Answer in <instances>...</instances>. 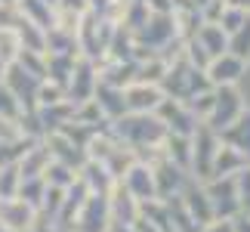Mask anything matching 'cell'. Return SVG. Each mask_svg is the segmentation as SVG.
<instances>
[{
	"mask_svg": "<svg viewBox=\"0 0 250 232\" xmlns=\"http://www.w3.org/2000/svg\"><path fill=\"white\" fill-rule=\"evenodd\" d=\"M164 99L167 96L161 90V84L133 81V84L124 87V102H127V112H133V115H155Z\"/></svg>",
	"mask_w": 250,
	"mask_h": 232,
	"instance_id": "cell-4",
	"label": "cell"
},
{
	"mask_svg": "<svg viewBox=\"0 0 250 232\" xmlns=\"http://www.w3.org/2000/svg\"><path fill=\"white\" fill-rule=\"evenodd\" d=\"M250 164V158L244 152H238L226 142H219V152H216V161H213V177H238L244 167ZM210 177V180H213Z\"/></svg>",
	"mask_w": 250,
	"mask_h": 232,
	"instance_id": "cell-11",
	"label": "cell"
},
{
	"mask_svg": "<svg viewBox=\"0 0 250 232\" xmlns=\"http://www.w3.org/2000/svg\"><path fill=\"white\" fill-rule=\"evenodd\" d=\"M195 41L207 50L210 59H216V56L229 53V34H226L216 22H204V25H201V28H198V34H195Z\"/></svg>",
	"mask_w": 250,
	"mask_h": 232,
	"instance_id": "cell-12",
	"label": "cell"
},
{
	"mask_svg": "<svg viewBox=\"0 0 250 232\" xmlns=\"http://www.w3.org/2000/svg\"><path fill=\"white\" fill-rule=\"evenodd\" d=\"M19 183H22L19 164H3V167H0V201L19 198Z\"/></svg>",
	"mask_w": 250,
	"mask_h": 232,
	"instance_id": "cell-14",
	"label": "cell"
},
{
	"mask_svg": "<svg viewBox=\"0 0 250 232\" xmlns=\"http://www.w3.org/2000/svg\"><path fill=\"white\" fill-rule=\"evenodd\" d=\"M59 6H65V9H74V13H83L86 0H59Z\"/></svg>",
	"mask_w": 250,
	"mask_h": 232,
	"instance_id": "cell-20",
	"label": "cell"
},
{
	"mask_svg": "<svg viewBox=\"0 0 250 232\" xmlns=\"http://www.w3.org/2000/svg\"><path fill=\"white\" fill-rule=\"evenodd\" d=\"M219 142H223L219 133H213L207 124H198V130L191 133V167H188V173L198 183H207L213 177V161H216Z\"/></svg>",
	"mask_w": 250,
	"mask_h": 232,
	"instance_id": "cell-1",
	"label": "cell"
},
{
	"mask_svg": "<svg viewBox=\"0 0 250 232\" xmlns=\"http://www.w3.org/2000/svg\"><path fill=\"white\" fill-rule=\"evenodd\" d=\"M201 232H235V220H210L201 226Z\"/></svg>",
	"mask_w": 250,
	"mask_h": 232,
	"instance_id": "cell-18",
	"label": "cell"
},
{
	"mask_svg": "<svg viewBox=\"0 0 250 232\" xmlns=\"http://www.w3.org/2000/svg\"><path fill=\"white\" fill-rule=\"evenodd\" d=\"M0 118H13V121L22 118V105H19L16 96L6 90V84H0Z\"/></svg>",
	"mask_w": 250,
	"mask_h": 232,
	"instance_id": "cell-16",
	"label": "cell"
},
{
	"mask_svg": "<svg viewBox=\"0 0 250 232\" xmlns=\"http://www.w3.org/2000/svg\"><path fill=\"white\" fill-rule=\"evenodd\" d=\"M155 115L161 118V124H164L170 133H176V137H191V133L198 130V124H201L195 115L188 112L186 102H182V99H170V96L158 105Z\"/></svg>",
	"mask_w": 250,
	"mask_h": 232,
	"instance_id": "cell-5",
	"label": "cell"
},
{
	"mask_svg": "<svg viewBox=\"0 0 250 232\" xmlns=\"http://www.w3.org/2000/svg\"><path fill=\"white\" fill-rule=\"evenodd\" d=\"M244 71H247L244 59H238V56H232V53H223V56H216V59H210L204 74H207V81L213 87H238L241 77H244Z\"/></svg>",
	"mask_w": 250,
	"mask_h": 232,
	"instance_id": "cell-8",
	"label": "cell"
},
{
	"mask_svg": "<svg viewBox=\"0 0 250 232\" xmlns=\"http://www.w3.org/2000/svg\"><path fill=\"white\" fill-rule=\"evenodd\" d=\"M37 223V210L22 198H3L0 201V226L13 232H31Z\"/></svg>",
	"mask_w": 250,
	"mask_h": 232,
	"instance_id": "cell-10",
	"label": "cell"
},
{
	"mask_svg": "<svg viewBox=\"0 0 250 232\" xmlns=\"http://www.w3.org/2000/svg\"><path fill=\"white\" fill-rule=\"evenodd\" d=\"M108 214H111V229H124V226H133L139 217V201L127 192L124 183H114L108 195Z\"/></svg>",
	"mask_w": 250,
	"mask_h": 232,
	"instance_id": "cell-7",
	"label": "cell"
},
{
	"mask_svg": "<svg viewBox=\"0 0 250 232\" xmlns=\"http://www.w3.org/2000/svg\"><path fill=\"white\" fill-rule=\"evenodd\" d=\"M244 112H247V105H244V96H241L238 87H216V102H213V109H210L204 124L213 133H223L226 127H232Z\"/></svg>",
	"mask_w": 250,
	"mask_h": 232,
	"instance_id": "cell-2",
	"label": "cell"
},
{
	"mask_svg": "<svg viewBox=\"0 0 250 232\" xmlns=\"http://www.w3.org/2000/svg\"><path fill=\"white\" fill-rule=\"evenodd\" d=\"M219 139H223L226 146H232V149H238V152H244L247 158H250V109L232 124V127H226L223 133H219Z\"/></svg>",
	"mask_w": 250,
	"mask_h": 232,
	"instance_id": "cell-13",
	"label": "cell"
},
{
	"mask_svg": "<svg viewBox=\"0 0 250 232\" xmlns=\"http://www.w3.org/2000/svg\"><path fill=\"white\" fill-rule=\"evenodd\" d=\"M235 232H250V214H238L235 217Z\"/></svg>",
	"mask_w": 250,
	"mask_h": 232,
	"instance_id": "cell-19",
	"label": "cell"
},
{
	"mask_svg": "<svg viewBox=\"0 0 250 232\" xmlns=\"http://www.w3.org/2000/svg\"><path fill=\"white\" fill-rule=\"evenodd\" d=\"M229 53L238 56V59L250 62V19L244 28H238L235 34H229Z\"/></svg>",
	"mask_w": 250,
	"mask_h": 232,
	"instance_id": "cell-15",
	"label": "cell"
},
{
	"mask_svg": "<svg viewBox=\"0 0 250 232\" xmlns=\"http://www.w3.org/2000/svg\"><path fill=\"white\" fill-rule=\"evenodd\" d=\"M226 6H235V9H244L250 16V0H226Z\"/></svg>",
	"mask_w": 250,
	"mask_h": 232,
	"instance_id": "cell-21",
	"label": "cell"
},
{
	"mask_svg": "<svg viewBox=\"0 0 250 232\" xmlns=\"http://www.w3.org/2000/svg\"><path fill=\"white\" fill-rule=\"evenodd\" d=\"M238 183V201H241V214H250V164L235 177Z\"/></svg>",
	"mask_w": 250,
	"mask_h": 232,
	"instance_id": "cell-17",
	"label": "cell"
},
{
	"mask_svg": "<svg viewBox=\"0 0 250 232\" xmlns=\"http://www.w3.org/2000/svg\"><path fill=\"white\" fill-rule=\"evenodd\" d=\"M118 183L127 186V192L139 201V205H142V201L158 198L155 195V173H151V164H146V161H133L127 167V173H124Z\"/></svg>",
	"mask_w": 250,
	"mask_h": 232,
	"instance_id": "cell-9",
	"label": "cell"
},
{
	"mask_svg": "<svg viewBox=\"0 0 250 232\" xmlns=\"http://www.w3.org/2000/svg\"><path fill=\"white\" fill-rule=\"evenodd\" d=\"M78 232H111V214H108V198L105 195H86L74 217Z\"/></svg>",
	"mask_w": 250,
	"mask_h": 232,
	"instance_id": "cell-6",
	"label": "cell"
},
{
	"mask_svg": "<svg viewBox=\"0 0 250 232\" xmlns=\"http://www.w3.org/2000/svg\"><path fill=\"white\" fill-rule=\"evenodd\" d=\"M204 192L210 198V208H213V220H235L238 214H241L235 177H213V180H207Z\"/></svg>",
	"mask_w": 250,
	"mask_h": 232,
	"instance_id": "cell-3",
	"label": "cell"
}]
</instances>
